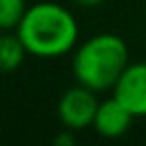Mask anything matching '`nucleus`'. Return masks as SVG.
Listing matches in <instances>:
<instances>
[{"mask_svg":"<svg viewBox=\"0 0 146 146\" xmlns=\"http://www.w3.org/2000/svg\"><path fill=\"white\" fill-rule=\"evenodd\" d=\"M16 34L30 56L60 58L76 48L80 28L66 6L46 0L28 6Z\"/></svg>","mask_w":146,"mask_h":146,"instance_id":"1","label":"nucleus"},{"mask_svg":"<svg viewBox=\"0 0 146 146\" xmlns=\"http://www.w3.org/2000/svg\"><path fill=\"white\" fill-rule=\"evenodd\" d=\"M128 46L118 34L100 32L74 48L72 74L78 84L94 90H112L128 66Z\"/></svg>","mask_w":146,"mask_h":146,"instance_id":"2","label":"nucleus"},{"mask_svg":"<svg viewBox=\"0 0 146 146\" xmlns=\"http://www.w3.org/2000/svg\"><path fill=\"white\" fill-rule=\"evenodd\" d=\"M96 94L98 92H94L82 84L68 88L60 96L58 106H56V114H58V120L62 122V126L68 130H74V132L92 126L98 104H100Z\"/></svg>","mask_w":146,"mask_h":146,"instance_id":"3","label":"nucleus"},{"mask_svg":"<svg viewBox=\"0 0 146 146\" xmlns=\"http://www.w3.org/2000/svg\"><path fill=\"white\" fill-rule=\"evenodd\" d=\"M112 96L120 100L134 118L146 116V62L128 64L116 80Z\"/></svg>","mask_w":146,"mask_h":146,"instance_id":"4","label":"nucleus"},{"mask_svg":"<svg viewBox=\"0 0 146 146\" xmlns=\"http://www.w3.org/2000/svg\"><path fill=\"white\" fill-rule=\"evenodd\" d=\"M134 116L130 114V110L120 102L116 100L114 96L108 98V100H102L98 104V110H96V116H94V130L102 136V138H120L128 132L130 124H132Z\"/></svg>","mask_w":146,"mask_h":146,"instance_id":"5","label":"nucleus"},{"mask_svg":"<svg viewBox=\"0 0 146 146\" xmlns=\"http://www.w3.org/2000/svg\"><path fill=\"white\" fill-rule=\"evenodd\" d=\"M26 54L28 52L18 34H8V30L0 34V74L18 70Z\"/></svg>","mask_w":146,"mask_h":146,"instance_id":"6","label":"nucleus"},{"mask_svg":"<svg viewBox=\"0 0 146 146\" xmlns=\"http://www.w3.org/2000/svg\"><path fill=\"white\" fill-rule=\"evenodd\" d=\"M26 10V0H0V32L16 30Z\"/></svg>","mask_w":146,"mask_h":146,"instance_id":"7","label":"nucleus"},{"mask_svg":"<svg viewBox=\"0 0 146 146\" xmlns=\"http://www.w3.org/2000/svg\"><path fill=\"white\" fill-rule=\"evenodd\" d=\"M72 132H74V130H68V128H66L62 134L56 136L54 142H56L58 146H72V144H74V136H72Z\"/></svg>","mask_w":146,"mask_h":146,"instance_id":"8","label":"nucleus"},{"mask_svg":"<svg viewBox=\"0 0 146 146\" xmlns=\"http://www.w3.org/2000/svg\"><path fill=\"white\" fill-rule=\"evenodd\" d=\"M72 2H76L78 6H84V8H94V6L104 4L106 0H72Z\"/></svg>","mask_w":146,"mask_h":146,"instance_id":"9","label":"nucleus"}]
</instances>
